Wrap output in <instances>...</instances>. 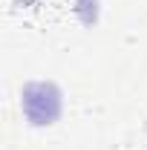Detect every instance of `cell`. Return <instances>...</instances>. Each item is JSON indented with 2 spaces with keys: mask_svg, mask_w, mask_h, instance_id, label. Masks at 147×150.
Returning a JSON list of instances; mask_svg holds the SVG:
<instances>
[{
  "mask_svg": "<svg viewBox=\"0 0 147 150\" xmlns=\"http://www.w3.org/2000/svg\"><path fill=\"white\" fill-rule=\"evenodd\" d=\"M18 107H20V118L32 130H46L61 121L64 107H66V95H64V87L52 78H29L20 84Z\"/></svg>",
  "mask_w": 147,
  "mask_h": 150,
  "instance_id": "obj_1",
  "label": "cell"
},
{
  "mask_svg": "<svg viewBox=\"0 0 147 150\" xmlns=\"http://www.w3.org/2000/svg\"><path fill=\"white\" fill-rule=\"evenodd\" d=\"M72 15L78 18L81 26H98L101 23V15H104V6H101V0H72Z\"/></svg>",
  "mask_w": 147,
  "mask_h": 150,
  "instance_id": "obj_2",
  "label": "cell"
}]
</instances>
